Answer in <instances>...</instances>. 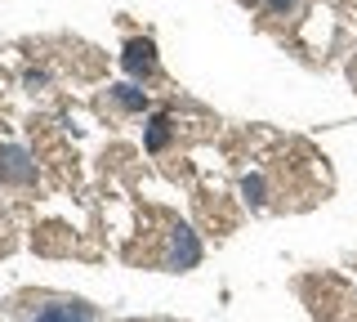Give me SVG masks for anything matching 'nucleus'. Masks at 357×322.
<instances>
[{"label":"nucleus","mask_w":357,"mask_h":322,"mask_svg":"<svg viewBox=\"0 0 357 322\" xmlns=\"http://www.w3.org/2000/svg\"><path fill=\"white\" fill-rule=\"evenodd\" d=\"M170 139V117H152L148 121V152H161Z\"/></svg>","instance_id":"6"},{"label":"nucleus","mask_w":357,"mask_h":322,"mask_svg":"<svg viewBox=\"0 0 357 322\" xmlns=\"http://www.w3.org/2000/svg\"><path fill=\"white\" fill-rule=\"evenodd\" d=\"M31 322H94V314L81 300H59V305H45Z\"/></svg>","instance_id":"3"},{"label":"nucleus","mask_w":357,"mask_h":322,"mask_svg":"<svg viewBox=\"0 0 357 322\" xmlns=\"http://www.w3.org/2000/svg\"><path fill=\"white\" fill-rule=\"evenodd\" d=\"M197 260H201V242L192 237V228L178 224L170 233V247H165V264H170L174 273H188V269H197Z\"/></svg>","instance_id":"1"},{"label":"nucleus","mask_w":357,"mask_h":322,"mask_svg":"<svg viewBox=\"0 0 357 322\" xmlns=\"http://www.w3.org/2000/svg\"><path fill=\"white\" fill-rule=\"evenodd\" d=\"M299 5H304V0H268V9H273V14H295Z\"/></svg>","instance_id":"7"},{"label":"nucleus","mask_w":357,"mask_h":322,"mask_svg":"<svg viewBox=\"0 0 357 322\" xmlns=\"http://www.w3.org/2000/svg\"><path fill=\"white\" fill-rule=\"evenodd\" d=\"M112 94H116V103L126 108V112H143V108H148V94H143V90H134V85H116Z\"/></svg>","instance_id":"5"},{"label":"nucleus","mask_w":357,"mask_h":322,"mask_svg":"<svg viewBox=\"0 0 357 322\" xmlns=\"http://www.w3.org/2000/svg\"><path fill=\"white\" fill-rule=\"evenodd\" d=\"M126 68L134 76H152L156 72V50H152V41H130L126 45Z\"/></svg>","instance_id":"4"},{"label":"nucleus","mask_w":357,"mask_h":322,"mask_svg":"<svg viewBox=\"0 0 357 322\" xmlns=\"http://www.w3.org/2000/svg\"><path fill=\"white\" fill-rule=\"evenodd\" d=\"M0 180L5 184H31L36 180V161L18 143H0Z\"/></svg>","instance_id":"2"}]
</instances>
